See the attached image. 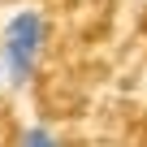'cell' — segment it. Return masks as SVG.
<instances>
[{
    "label": "cell",
    "mask_w": 147,
    "mask_h": 147,
    "mask_svg": "<svg viewBox=\"0 0 147 147\" xmlns=\"http://www.w3.org/2000/svg\"><path fill=\"white\" fill-rule=\"evenodd\" d=\"M43 48H48V18L39 9H18L0 35V65H5L9 87H26L35 78Z\"/></svg>",
    "instance_id": "cell-1"
},
{
    "label": "cell",
    "mask_w": 147,
    "mask_h": 147,
    "mask_svg": "<svg viewBox=\"0 0 147 147\" xmlns=\"http://www.w3.org/2000/svg\"><path fill=\"white\" fill-rule=\"evenodd\" d=\"M18 147H61V138L48 130V125H26L18 134Z\"/></svg>",
    "instance_id": "cell-2"
},
{
    "label": "cell",
    "mask_w": 147,
    "mask_h": 147,
    "mask_svg": "<svg viewBox=\"0 0 147 147\" xmlns=\"http://www.w3.org/2000/svg\"><path fill=\"white\" fill-rule=\"evenodd\" d=\"M5 87H9V78H5V65H0V91H5Z\"/></svg>",
    "instance_id": "cell-3"
}]
</instances>
